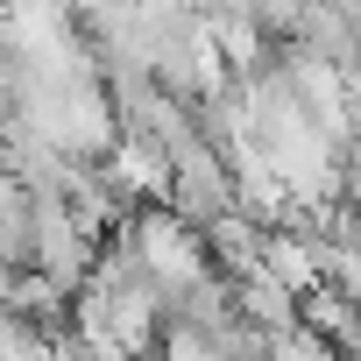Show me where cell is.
<instances>
[{"label":"cell","instance_id":"1","mask_svg":"<svg viewBox=\"0 0 361 361\" xmlns=\"http://www.w3.org/2000/svg\"><path fill=\"white\" fill-rule=\"evenodd\" d=\"M71 340V333H64ZM57 333H43L36 319H22V312H0V361H57V347H64Z\"/></svg>","mask_w":361,"mask_h":361}]
</instances>
